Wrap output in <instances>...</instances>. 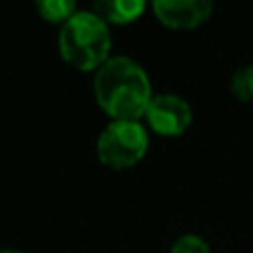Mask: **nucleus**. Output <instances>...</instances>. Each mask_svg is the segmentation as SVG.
I'll return each mask as SVG.
<instances>
[{
  "label": "nucleus",
  "instance_id": "7",
  "mask_svg": "<svg viewBox=\"0 0 253 253\" xmlns=\"http://www.w3.org/2000/svg\"><path fill=\"white\" fill-rule=\"evenodd\" d=\"M40 18L51 25H65L76 13V0H34Z\"/></svg>",
  "mask_w": 253,
  "mask_h": 253
},
{
  "label": "nucleus",
  "instance_id": "2",
  "mask_svg": "<svg viewBox=\"0 0 253 253\" xmlns=\"http://www.w3.org/2000/svg\"><path fill=\"white\" fill-rule=\"evenodd\" d=\"M58 47L62 58L78 71L100 69L111 49L109 27L93 11H76L62 25Z\"/></svg>",
  "mask_w": 253,
  "mask_h": 253
},
{
  "label": "nucleus",
  "instance_id": "5",
  "mask_svg": "<svg viewBox=\"0 0 253 253\" xmlns=\"http://www.w3.org/2000/svg\"><path fill=\"white\" fill-rule=\"evenodd\" d=\"M156 18L169 29H196L213 11V0H151Z\"/></svg>",
  "mask_w": 253,
  "mask_h": 253
},
{
  "label": "nucleus",
  "instance_id": "9",
  "mask_svg": "<svg viewBox=\"0 0 253 253\" xmlns=\"http://www.w3.org/2000/svg\"><path fill=\"white\" fill-rule=\"evenodd\" d=\"M171 253H211L209 245H207L202 238L198 236H182L178 238V240L173 242V247H171Z\"/></svg>",
  "mask_w": 253,
  "mask_h": 253
},
{
  "label": "nucleus",
  "instance_id": "10",
  "mask_svg": "<svg viewBox=\"0 0 253 253\" xmlns=\"http://www.w3.org/2000/svg\"><path fill=\"white\" fill-rule=\"evenodd\" d=\"M0 253H22V251H13V249H4V251H0Z\"/></svg>",
  "mask_w": 253,
  "mask_h": 253
},
{
  "label": "nucleus",
  "instance_id": "4",
  "mask_svg": "<svg viewBox=\"0 0 253 253\" xmlns=\"http://www.w3.org/2000/svg\"><path fill=\"white\" fill-rule=\"evenodd\" d=\"M144 118L156 133L173 138L189 129L193 116L187 100L173 96V93H160V96L151 98L147 111H144Z\"/></svg>",
  "mask_w": 253,
  "mask_h": 253
},
{
  "label": "nucleus",
  "instance_id": "1",
  "mask_svg": "<svg viewBox=\"0 0 253 253\" xmlns=\"http://www.w3.org/2000/svg\"><path fill=\"white\" fill-rule=\"evenodd\" d=\"M96 102L114 120H140L151 102V83L135 60L125 56L109 58L98 69Z\"/></svg>",
  "mask_w": 253,
  "mask_h": 253
},
{
  "label": "nucleus",
  "instance_id": "3",
  "mask_svg": "<svg viewBox=\"0 0 253 253\" xmlns=\"http://www.w3.org/2000/svg\"><path fill=\"white\" fill-rule=\"evenodd\" d=\"M147 149V129L138 120H114L105 126L96 144L98 160L111 169H129L138 165Z\"/></svg>",
  "mask_w": 253,
  "mask_h": 253
},
{
  "label": "nucleus",
  "instance_id": "8",
  "mask_svg": "<svg viewBox=\"0 0 253 253\" xmlns=\"http://www.w3.org/2000/svg\"><path fill=\"white\" fill-rule=\"evenodd\" d=\"M231 89L242 102H253V65L242 67L233 74Z\"/></svg>",
  "mask_w": 253,
  "mask_h": 253
},
{
  "label": "nucleus",
  "instance_id": "6",
  "mask_svg": "<svg viewBox=\"0 0 253 253\" xmlns=\"http://www.w3.org/2000/svg\"><path fill=\"white\" fill-rule=\"evenodd\" d=\"M147 0H96L93 13L100 16L107 25H129L144 13Z\"/></svg>",
  "mask_w": 253,
  "mask_h": 253
}]
</instances>
